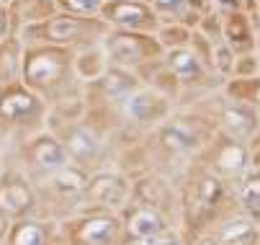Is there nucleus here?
I'll use <instances>...</instances> for the list:
<instances>
[{
    "label": "nucleus",
    "instance_id": "obj_1",
    "mask_svg": "<svg viewBox=\"0 0 260 245\" xmlns=\"http://www.w3.org/2000/svg\"><path fill=\"white\" fill-rule=\"evenodd\" d=\"M170 62H173V67L178 70L180 75H193L196 73V62H193L191 54H175Z\"/></svg>",
    "mask_w": 260,
    "mask_h": 245
}]
</instances>
